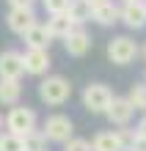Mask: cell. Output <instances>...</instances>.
<instances>
[{
  "label": "cell",
  "instance_id": "17",
  "mask_svg": "<svg viewBox=\"0 0 146 151\" xmlns=\"http://www.w3.org/2000/svg\"><path fill=\"white\" fill-rule=\"evenodd\" d=\"M66 17H69V19L75 22V25H77V28H80V25H83L86 19H91V17H94V11H91V8L83 3V0H72V6H69Z\"/></svg>",
  "mask_w": 146,
  "mask_h": 151
},
{
  "label": "cell",
  "instance_id": "16",
  "mask_svg": "<svg viewBox=\"0 0 146 151\" xmlns=\"http://www.w3.org/2000/svg\"><path fill=\"white\" fill-rule=\"evenodd\" d=\"M20 96H22V83L20 80H0V104L17 107Z\"/></svg>",
  "mask_w": 146,
  "mask_h": 151
},
{
  "label": "cell",
  "instance_id": "3",
  "mask_svg": "<svg viewBox=\"0 0 146 151\" xmlns=\"http://www.w3.org/2000/svg\"><path fill=\"white\" fill-rule=\"evenodd\" d=\"M41 132H44V137H47L50 143H63V146H66L69 140H72V135H75V124H72L69 115L52 113V115H47Z\"/></svg>",
  "mask_w": 146,
  "mask_h": 151
},
{
  "label": "cell",
  "instance_id": "29",
  "mask_svg": "<svg viewBox=\"0 0 146 151\" xmlns=\"http://www.w3.org/2000/svg\"><path fill=\"white\" fill-rule=\"evenodd\" d=\"M141 52H143V58H146V44H143V50H141Z\"/></svg>",
  "mask_w": 146,
  "mask_h": 151
},
{
  "label": "cell",
  "instance_id": "21",
  "mask_svg": "<svg viewBox=\"0 0 146 151\" xmlns=\"http://www.w3.org/2000/svg\"><path fill=\"white\" fill-rule=\"evenodd\" d=\"M41 6H44V11H47L50 17H58V14H66L69 11L72 0H41Z\"/></svg>",
  "mask_w": 146,
  "mask_h": 151
},
{
  "label": "cell",
  "instance_id": "9",
  "mask_svg": "<svg viewBox=\"0 0 146 151\" xmlns=\"http://www.w3.org/2000/svg\"><path fill=\"white\" fill-rule=\"evenodd\" d=\"M105 115H108L110 124H116V127H130V121H132V115H135V107H132V102L127 99V96H116Z\"/></svg>",
  "mask_w": 146,
  "mask_h": 151
},
{
  "label": "cell",
  "instance_id": "23",
  "mask_svg": "<svg viewBox=\"0 0 146 151\" xmlns=\"http://www.w3.org/2000/svg\"><path fill=\"white\" fill-rule=\"evenodd\" d=\"M36 0H8V8H33Z\"/></svg>",
  "mask_w": 146,
  "mask_h": 151
},
{
  "label": "cell",
  "instance_id": "22",
  "mask_svg": "<svg viewBox=\"0 0 146 151\" xmlns=\"http://www.w3.org/2000/svg\"><path fill=\"white\" fill-rule=\"evenodd\" d=\"M63 151H94V148H91V143L86 137H72L69 143L63 146Z\"/></svg>",
  "mask_w": 146,
  "mask_h": 151
},
{
  "label": "cell",
  "instance_id": "15",
  "mask_svg": "<svg viewBox=\"0 0 146 151\" xmlns=\"http://www.w3.org/2000/svg\"><path fill=\"white\" fill-rule=\"evenodd\" d=\"M44 25H47L50 36H52V39H61V41H63V39H66L72 30L77 28V25L72 22L66 14H58V17H47V22H44Z\"/></svg>",
  "mask_w": 146,
  "mask_h": 151
},
{
  "label": "cell",
  "instance_id": "8",
  "mask_svg": "<svg viewBox=\"0 0 146 151\" xmlns=\"http://www.w3.org/2000/svg\"><path fill=\"white\" fill-rule=\"evenodd\" d=\"M22 74H25L22 52H17V50L0 52V80H20Z\"/></svg>",
  "mask_w": 146,
  "mask_h": 151
},
{
  "label": "cell",
  "instance_id": "18",
  "mask_svg": "<svg viewBox=\"0 0 146 151\" xmlns=\"http://www.w3.org/2000/svg\"><path fill=\"white\" fill-rule=\"evenodd\" d=\"M127 99L132 102V107H135V110H146V80H143V83H135V85L130 88Z\"/></svg>",
  "mask_w": 146,
  "mask_h": 151
},
{
  "label": "cell",
  "instance_id": "5",
  "mask_svg": "<svg viewBox=\"0 0 146 151\" xmlns=\"http://www.w3.org/2000/svg\"><path fill=\"white\" fill-rule=\"evenodd\" d=\"M138 44H135V39L130 36H113L110 41H108V58H110V63L116 66H127L132 63L135 58H138Z\"/></svg>",
  "mask_w": 146,
  "mask_h": 151
},
{
  "label": "cell",
  "instance_id": "6",
  "mask_svg": "<svg viewBox=\"0 0 146 151\" xmlns=\"http://www.w3.org/2000/svg\"><path fill=\"white\" fill-rule=\"evenodd\" d=\"M22 63H25V74L44 77L50 72V66H52L50 50H25L22 52Z\"/></svg>",
  "mask_w": 146,
  "mask_h": 151
},
{
  "label": "cell",
  "instance_id": "12",
  "mask_svg": "<svg viewBox=\"0 0 146 151\" xmlns=\"http://www.w3.org/2000/svg\"><path fill=\"white\" fill-rule=\"evenodd\" d=\"M22 41H25V50H50V41H52V36H50L47 25L36 22L33 28H31V30L22 36Z\"/></svg>",
  "mask_w": 146,
  "mask_h": 151
},
{
  "label": "cell",
  "instance_id": "26",
  "mask_svg": "<svg viewBox=\"0 0 146 151\" xmlns=\"http://www.w3.org/2000/svg\"><path fill=\"white\" fill-rule=\"evenodd\" d=\"M135 132H138V137H143V140H146V115H143V118L138 121V127H135Z\"/></svg>",
  "mask_w": 146,
  "mask_h": 151
},
{
  "label": "cell",
  "instance_id": "7",
  "mask_svg": "<svg viewBox=\"0 0 146 151\" xmlns=\"http://www.w3.org/2000/svg\"><path fill=\"white\" fill-rule=\"evenodd\" d=\"M6 25H8V30H11V33H17V36H25V33H28L33 25H36L33 8H8Z\"/></svg>",
  "mask_w": 146,
  "mask_h": 151
},
{
  "label": "cell",
  "instance_id": "11",
  "mask_svg": "<svg viewBox=\"0 0 146 151\" xmlns=\"http://www.w3.org/2000/svg\"><path fill=\"white\" fill-rule=\"evenodd\" d=\"M121 22L127 28L138 30L146 25V0H138V3H124L121 6Z\"/></svg>",
  "mask_w": 146,
  "mask_h": 151
},
{
  "label": "cell",
  "instance_id": "4",
  "mask_svg": "<svg viewBox=\"0 0 146 151\" xmlns=\"http://www.w3.org/2000/svg\"><path fill=\"white\" fill-rule=\"evenodd\" d=\"M6 129L11 132V135H17V137H28L36 129V113L31 107L17 104V107H11L6 113Z\"/></svg>",
  "mask_w": 146,
  "mask_h": 151
},
{
  "label": "cell",
  "instance_id": "20",
  "mask_svg": "<svg viewBox=\"0 0 146 151\" xmlns=\"http://www.w3.org/2000/svg\"><path fill=\"white\" fill-rule=\"evenodd\" d=\"M44 146H47V137H44L41 129H33L25 137V151H44Z\"/></svg>",
  "mask_w": 146,
  "mask_h": 151
},
{
  "label": "cell",
  "instance_id": "10",
  "mask_svg": "<svg viewBox=\"0 0 146 151\" xmlns=\"http://www.w3.org/2000/svg\"><path fill=\"white\" fill-rule=\"evenodd\" d=\"M63 50H66V55H72V58H83L91 50V36L83 28H75L66 39H63Z\"/></svg>",
  "mask_w": 146,
  "mask_h": 151
},
{
  "label": "cell",
  "instance_id": "27",
  "mask_svg": "<svg viewBox=\"0 0 146 151\" xmlns=\"http://www.w3.org/2000/svg\"><path fill=\"white\" fill-rule=\"evenodd\" d=\"M3 124H6V118H3V115H0V135H3Z\"/></svg>",
  "mask_w": 146,
  "mask_h": 151
},
{
  "label": "cell",
  "instance_id": "13",
  "mask_svg": "<svg viewBox=\"0 0 146 151\" xmlns=\"http://www.w3.org/2000/svg\"><path fill=\"white\" fill-rule=\"evenodd\" d=\"M91 148L94 151H124L118 129H113V132H97L94 140H91Z\"/></svg>",
  "mask_w": 146,
  "mask_h": 151
},
{
  "label": "cell",
  "instance_id": "14",
  "mask_svg": "<svg viewBox=\"0 0 146 151\" xmlns=\"http://www.w3.org/2000/svg\"><path fill=\"white\" fill-rule=\"evenodd\" d=\"M99 28H110V25H116V22H121V6H116L113 0L110 3H105V6H99L97 11H94V17H91Z\"/></svg>",
  "mask_w": 146,
  "mask_h": 151
},
{
  "label": "cell",
  "instance_id": "25",
  "mask_svg": "<svg viewBox=\"0 0 146 151\" xmlns=\"http://www.w3.org/2000/svg\"><path fill=\"white\" fill-rule=\"evenodd\" d=\"M83 3H86V6L91 8V11H97L99 6H105V3H110V0H83Z\"/></svg>",
  "mask_w": 146,
  "mask_h": 151
},
{
  "label": "cell",
  "instance_id": "24",
  "mask_svg": "<svg viewBox=\"0 0 146 151\" xmlns=\"http://www.w3.org/2000/svg\"><path fill=\"white\" fill-rule=\"evenodd\" d=\"M127 151H146V140H143V137H135V140H132V146L127 148Z\"/></svg>",
  "mask_w": 146,
  "mask_h": 151
},
{
  "label": "cell",
  "instance_id": "19",
  "mask_svg": "<svg viewBox=\"0 0 146 151\" xmlns=\"http://www.w3.org/2000/svg\"><path fill=\"white\" fill-rule=\"evenodd\" d=\"M0 151H25V137L3 132V135H0Z\"/></svg>",
  "mask_w": 146,
  "mask_h": 151
},
{
  "label": "cell",
  "instance_id": "2",
  "mask_svg": "<svg viewBox=\"0 0 146 151\" xmlns=\"http://www.w3.org/2000/svg\"><path fill=\"white\" fill-rule=\"evenodd\" d=\"M113 99L116 96H113V91L105 83H88L83 88V107L88 113H94V115H105Z\"/></svg>",
  "mask_w": 146,
  "mask_h": 151
},
{
  "label": "cell",
  "instance_id": "28",
  "mask_svg": "<svg viewBox=\"0 0 146 151\" xmlns=\"http://www.w3.org/2000/svg\"><path fill=\"white\" fill-rule=\"evenodd\" d=\"M124 3H138V0H121V6H124Z\"/></svg>",
  "mask_w": 146,
  "mask_h": 151
},
{
  "label": "cell",
  "instance_id": "1",
  "mask_svg": "<svg viewBox=\"0 0 146 151\" xmlns=\"http://www.w3.org/2000/svg\"><path fill=\"white\" fill-rule=\"evenodd\" d=\"M72 96V83L63 74H47L39 83V99L50 107H61L63 102H69Z\"/></svg>",
  "mask_w": 146,
  "mask_h": 151
}]
</instances>
